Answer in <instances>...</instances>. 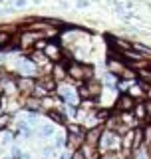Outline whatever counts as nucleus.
Here are the masks:
<instances>
[{
    "mask_svg": "<svg viewBox=\"0 0 151 159\" xmlns=\"http://www.w3.org/2000/svg\"><path fill=\"white\" fill-rule=\"evenodd\" d=\"M135 98L131 93H121V96L117 98V102H115V111L119 113H131L133 107H135Z\"/></svg>",
    "mask_w": 151,
    "mask_h": 159,
    "instance_id": "7ed1b4c3",
    "label": "nucleus"
},
{
    "mask_svg": "<svg viewBox=\"0 0 151 159\" xmlns=\"http://www.w3.org/2000/svg\"><path fill=\"white\" fill-rule=\"evenodd\" d=\"M26 107H28V109H32V111H34V113H36V111H38V109H40V102H38V99H28V103H26Z\"/></svg>",
    "mask_w": 151,
    "mask_h": 159,
    "instance_id": "9d476101",
    "label": "nucleus"
},
{
    "mask_svg": "<svg viewBox=\"0 0 151 159\" xmlns=\"http://www.w3.org/2000/svg\"><path fill=\"white\" fill-rule=\"evenodd\" d=\"M60 98H62V102H66V103H78L80 102V92L74 89V88L62 86L60 88Z\"/></svg>",
    "mask_w": 151,
    "mask_h": 159,
    "instance_id": "20e7f679",
    "label": "nucleus"
},
{
    "mask_svg": "<svg viewBox=\"0 0 151 159\" xmlns=\"http://www.w3.org/2000/svg\"><path fill=\"white\" fill-rule=\"evenodd\" d=\"M99 151L102 153H108V151H117L121 147V135L113 129L105 127L102 131V137H99V143H98Z\"/></svg>",
    "mask_w": 151,
    "mask_h": 159,
    "instance_id": "f257e3e1",
    "label": "nucleus"
},
{
    "mask_svg": "<svg viewBox=\"0 0 151 159\" xmlns=\"http://www.w3.org/2000/svg\"><path fill=\"white\" fill-rule=\"evenodd\" d=\"M48 117L54 119V121L60 123V125H66V116H64V113H60L58 109H50V111H48Z\"/></svg>",
    "mask_w": 151,
    "mask_h": 159,
    "instance_id": "39448f33",
    "label": "nucleus"
},
{
    "mask_svg": "<svg viewBox=\"0 0 151 159\" xmlns=\"http://www.w3.org/2000/svg\"><path fill=\"white\" fill-rule=\"evenodd\" d=\"M133 48L137 50V52H141L143 56H149L151 58V48L149 46H145V44H141V42H133Z\"/></svg>",
    "mask_w": 151,
    "mask_h": 159,
    "instance_id": "6e6552de",
    "label": "nucleus"
},
{
    "mask_svg": "<svg viewBox=\"0 0 151 159\" xmlns=\"http://www.w3.org/2000/svg\"><path fill=\"white\" fill-rule=\"evenodd\" d=\"M68 76L72 80H78V82H88V80L94 78V66H88V64L82 62H70L66 64Z\"/></svg>",
    "mask_w": 151,
    "mask_h": 159,
    "instance_id": "f03ea898",
    "label": "nucleus"
},
{
    "mask_svg": "<svg viewBox=\"0 0 151 159\" xmlns=\"http://www.w3.org/2000/svg\"><path fill=\"white\" fill-rule=\"evenodd\" d=\"M38 86H42L46 92H52V89H56V80L54 78H46V80H40Z\"/></svg>",
    "mask_w": 151,
    "mask_h": 159,
    "instance_id": "0eeeda50",
    "label": "nucleus"
},
{
    "mask_svg": "<svg viewBox=\"0 0 151 159\" xmlns=\"http://www.w3.org/2000/svg\"><path fill=\"white\" fill-rule=\"evenodd\" d=\"M76 6H78V8H88L89 6V0H78V2H76Z\"/></svg>",
    "mask_w": 151,
    "mask_h": 159,
    "instance_id": "ddd939ff",
    "label": "nucleus"
},
{
    "mask_svg": "<svg viewBox=\"0 0 151 159\" xmlns=\"http://www.w3.org/2000/svg\"><path fill=\"white\" fill-rule=\"evenodd\" d=\"M102 159H121V155L117 151H108V153H103Z\"/></svg>",
    "mask_w": 151,
    "mask_h": 159,
    "instance_id": "f8f14e48",
    "label": "nucleus"
},
{
    "mask_svg": "<svg viewBox=\"0 0 151 159\" xmlns=\"http://www.w3.org/2000/svg\"><path fill=\"white\" fill-rule=\"evenodd\" d=\"M127 93H131V96L133 98H141V96H145V92H143V86H141V84H133V86H131V89H129V92Z\"/></svg>",
    "mask_w": 151,
    "mask_h": 159,
    "instance_id": "1a4fd4ad",
    "label": "nucleus"
},
{
    "mask_svg": "<svg viewBox=\"0 0 151 159\" xmlns=\"http://www.w3.org/2000/svg\"><path fill=\"white\" fill-rule=\"evenodd\" d=\"M16 6H20V8L26 6V0H16Z\"/></svg>",
    "mask_w": 151,
    "mask_h": 159,
    "instance_id": "4468645a",
    "label": "nucleus"
},
{
    "mask_svg": "<svg viewBox=\"0 0 151 159\" xmlns=\"http://www.w3.org/2000/svg\"><path fill=\"white\" fill-rule=\"evenodd\" d=\"M18 88L22 89V92H28V93H32L34 92V88H36V84L32 82V80H18Z\"/></svg>",
    "mask_w": 151,
    "mask_h": 159,
    "instance_id": "423d86ee",
    "label": "nucleus"
},
{
    "mask_svg": "<svg viewBox=\"0 0 151 159\" xmlns=\"http://www.w3.org/2000/svg\"><path fill=\"white\" fill-rule=\"evenodd\" d=\"M40 133H42L44 137H48V135H54V127H52V125H44L42 129H40Z\"/></svg>",
    "mask_w": 151,
    "mask_h": 159,
    "instance_id": "9b49d317",
    "label": "nucleus"
}]
</instances>
